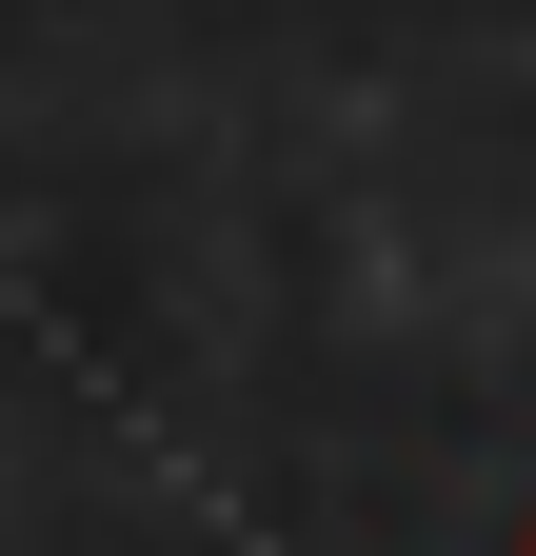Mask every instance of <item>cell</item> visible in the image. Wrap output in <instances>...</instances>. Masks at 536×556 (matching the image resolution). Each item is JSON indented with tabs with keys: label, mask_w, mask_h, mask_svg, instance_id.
Returning a JSON list of instances; mask_svg holds the SVG:
<instances>
[{
	"label": "cell",
	"mask_w": 536,
	"mask_h": 556,
	"mask_svg": "<svg viewBox=\"0 0 536 556\" xmlns=\"http://www.w3.org/2000/svg\"><path fill=\"white\" fill-rule=\"evenodd\" d=\"M516 556H536V536H516Z\"/></svg>",
	"instance_id": "1"
}]
</instances>
